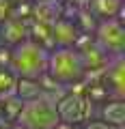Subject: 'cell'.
Listing matches in <instances>:
<instances>
[{
    "label": "cell",
    "mask_w": 125,
    "mask_h": 129,
    "mask_svg": "<svg viewBox=\"0 0 125 129\" xmlns=\"http://www.w3.org/2000/svg\"><path fill=\"white\" fill-rule=\"evenodd\" d=\"M47 54L50 52L45 47L26 39L19 45L11 47L9 71H13L17 78H39L47 69Z\"/></svg>",
    "instance_id": "obj_1"
},
{
    "label": "cell",
    "mask_w": 125,
    "mask_h": 129,
    "mask_svg": "<svg viewBox=\"0 0 125 129\" xmlns=\"http://www.w3.org/2000/svg\"><path fill=\"white\" fill-rule=\"evenodd\" d=\"M45 73L60 86L69 88L71 84L80 82L84 78V64L80 60V54L73 47H54L47 54V69Z\"/></svg>",
    "instance_id": "obj_2"
},
{
    "label": "cell",
    "mask_w": 125,
    "mask_h": 129,
    "mask_svg": "<svg viewBox=\"0 0 125 129\" xmlns=\"http://www.w3.org/2000/svg\"><path fill=\"white\" fill-rule=\"evenodd\" d=\"M58 123L56 114V99L50 95H41L33 101H24L22 112L17 116V125L24 129H52Z\"/></svg>",
    "instance_id": "obj_3"
},
{
    "label": "cell",
    "mask_w": 125,
    "mask_h": 129,
    "mask_svg": "<svg viewBox=\"0 0 125 129\" xmlns=\"http://www.w3.org/2000/svg\"><path fill=\"white\" fill-rule=\"evenodd\" d=\"M93 110H95V103L88 99L84 92H71L67 90L63 97L56 99V114L58 120L63 123H71V125H82L86 120H91Z\"/></svg>",
    "instance_id": "obj_4"
},
{
    "label": "cell",
    "mask_w": 125,
    "mask_h": 129,
    "mask_svg": "<svg viewBox=\"0 0 125 129\" xmlns=\"http://www.w3.org/2000/svg\"><path fill=\"white\" fill-rule=\"evenodd\" d=\"M93 39L108 56H121L125 52V24L119 19H102L93 32Z\"/></svg>",
    "instance_id": "obj_5"
},
{
    "label": "cell",
    "mask_w": 125,
    "mask_h": 129,
    "mask_svg": "<svg viewBox=\"0 0 125 129\" xmlns=\"http://www.w3.org/2000/svg\"><path fill=\"white\" fill-rule=\"evenodd\" d=\"M104 84L114 99H123L125 95V56H112L104 71Z\"/></svg>",
    "instance_id": "obj_6"
},
{
    "label": "cell",
    "mask_w": 125,
    "mask_h": 129,
    "mask_svg": "<svg viewBox=\"0 0 125 129\" xmlns=\"http://www.w3.org/2000/svg\"><path fill=\"white\" fill-rule=\"evenodd\" d=\"M63 11H65L63 0H35L30 9V19L52 26L56 19L63 17Z\"/></svg>",
    "instance_id": "obj_7"
},
{
    "label": "cell",
    "mask_w": 125,
    "mask_h": 129,
    "mask_svg": "<svg viewBox=\"0 0 125 129\" xmlns=\"http://www.w3.org/2000/svg\"><path fill=\"white\" fill-rule=\"evenodd\" d=\"M28 39V22L15 17H7L5 22H0V41L2 45H19L22 41Z\"/></svg>",
    "instance_id": "obj_8"
},
{
    "label": "cell",
    "mask_w": 125,
    "mask_h": 129,
    "mask_svg": "<svg viewBox=\"0 0 125 129\" xmlns=\"http://www.w3.org/2000/svg\"><path fill=\"white\" fill-rule=\"evenodd\" d=\"M78 35H80L78 26L69 17H60L52 24V41H54V47H73Z\"/></svg>",
    "instance_id": "obj_9"
},
{
    "label": "cell",
    "mask_w": 125,
    "mask_h": 129,
    "mask_svg": "<svg viewBox=\"0 0 125 129\" xmlns=\"http://www.w3.org/2000/svg\"><path fill=\"white\" fill-rule=\"evenodd\" d=\"M99 120L114 129H121L125 125V101L123 99H108L99 108Z\"/></svg>",
    "instance_id": "obj_10"
},
{
    "label": "cell",
    "mask_w": 125,
    "mask_h": 129,
    "mask_svg": "<svg viewBox=\"0 0 125 129\" xmlns=\"http://www.w3.org/2000/svg\"><path fill=\"white\" fill-rule=\"evenodd\" d=\"M95 17L102 22V19H119L123 22V0H91V7H88Z\"/></svg>",
    "instance_id": "obj_11"
},
{
    "label": "cell",
    "mask_w": 125,
    "mask_h": 129,
    "mask_svg": "<svg viewBox=\"0 0 125 129\" xmlns=\"http://www.w3.org/2000/svg\"><path fill=\"white\" fill-rule=\"evenodd\" d=\"M28 39H30L33 43H39L41 47H45L47 52L54 50V41H52V26H47V24L28 19Z\"/></svg>",
    "instance_id": "obj_12"
},
{
    "label": "cell",
    "mask_w": 125,
    "mask_h": 129,
    "mask_svg": "<svg viewBox=\"0 0 125 129\" xmlns=\"http://www.w3.org/2000/svg\"><path fill=\"white\" fill-rule=\"evenodd\" d=\"M22 106H24V101L19 97H15V95L2 99V101H0V120L5 125H15L19 112H22Z\"/></svg>",
    "instance_id": "obj_13"
},
{
    "label": "cell",
    "mask_w": 125,
    "mask_h": 129,
    "mask_svg": "<svg viewBox=\"0 0 125 129\" xmlns=\"http://www.w3.org/2000/svg\"><path fill=\"white\" fill-rule=\"evenodd\" d=\"M43 90L39 86L37 78H17V86H15V97H19L22 101H33L37 97H41Z\"/></svg>",
    "instance_id": "obj_14"
},
{
    "label": "cell",
    "mask_w": 125,
    "mask_h": 129,
    "mask_svg": "<svg viewBox=\"0 0 125 129\" xmlns=\"http://www.w3.org/2000/svg\"><path fill=\"white\" fill-rule=\"evenodd\" d=\"M73 22H76V26H78V30H80V32L93 35V32H95V28H97V24H99V19L95 17L91 11H78V9H76Z\"/></svg>",
    "instance_id": "obj_15"
},
{
    "label": "cell",
    "mask_w": 125,
    "mask_h": 129,
    "mask_svg": "<svg viewBox=\"0 0 125 129\" xmlns=\"http://www.w3.org/2000/svg\"><path fill=\"white\" fill-rule=\"evenodd\" d=\"M15 86H17V75L9 69H0V101L7 97H13Z\"/></svg>",
    "instance_id": "obj_16"
},
{
    "label": "cell",
    "mask_w": 125,
    "mask_h": 129,
    "mask_svg": "<svg viewBox=\"0 0 125 129\" xmlns=\"http://www.w3.org/2000/svg\"><path fill=\"white\" fill-rule=\"evenodd\" d=\"M9 62H11V47L0 45V69H9Z\"/></svg>",
    "instance_id": "obj_17"
},
{
    "label": "cell",
    "mask_w": 125,
    "mask_h": 129,
    "mask_svg": "<svg viewBox=\"0 0 125 129\" xmlns=\"http://www.w3.org/2000/svg\"><path fill=\"white\" fill-rule=\"evenodd\" d=\"M11 9H13L11 0H0V22H5L7 17H11Z\"/></svg>",
    "instance_id": "obj_18"
},
{
    "label": "cell",
    "mask_w": 125,
    "mask_h": 129,
    "mask_svg": "<svg viewBox=\"0 0 125 129\" xmlns=\"http://www.w3.org/2000/svg\"><path fill=\"white\" fill-rule=\"evenodd\" d=\"M73 7L78 11H88V7H91V0H73Z\"/></svg>",
    "instance_id": "obj_19"
},
{
    "label": "cell",
    "mask_w": 125,
    "mask_h": 129,
    "mask_svg": "<svg viewBox=\"0 0 125 129\" xmlns=\"http://www.w3.org/2000/svg\"><path fill=\"white\" fill-rule=\"evenodd\" d=\"M52 129H78V127H76V125H71V123H63V120H58Z\"/></svg>",
    "instance_id": "obj_20"
},
{
    "label": "cell",
    "mask_w": 125,
    "mask_h": 129,
    "mask_svg": "<svg viewBox=\"0 0 125 129\" xmlns=\"http://www.w3.org/2000/svg\"><path fill=\"white\" fill-rule=\"evenodd\" d=\"M9 129H24V127H22V125H17V123H15V125H9Z\"/></svg>",
    "instance_id": "obj_21"
},
{
    "label": "cell",
    "mask_w": 125,
    "mask_h": 129,
    "mask_svg": "<svg viewBox=\"0 0 125 129\" xmlns=\"http://www.w3.org/2000/svg\"><path fill=\"white\" fill-rule=\"evenodd\" d=\"M0 129H9V125H5L2 120H0Z\"/></svg>",
    "instance_id": "obj_22"
},
{
    "label": "cell",
    "mask_w": 125,
    "mask_h": 129,
    "mask_svg": "<svg viewBox=\"0 0 125 129\" xmlns=\"http://www.w3.org/2000/svg\"><path fill=\"white\" fill-rule=\"evenodd\" d=\"M63 2H67V5H73V0H63Z\"/></svg>",
    "instance_id": "obj_23"
},
{
    "label": "cell",
    "mask_w": 125,
    "mask_h": 129,
    "mask_svg": "<svg viewBox=\"0 0 125 129\" xmlns=\"http://www.w3.org/2000/svg\"><path fill=\"white\" fill-rule=\"evenodd\" d=\"M0 45H2V41H0Z\"/></svg>",
    "instance_id": "obj_24"
},
{
    "label": "cell",
    "mask_w": 125,
    "mask_h": 129,
    "mask_svg": "<svg viewBox=\"0 0 125 129\" xmlns=\"http://www.w3.org/2000/svg\"><path fill=\"white\" fill-rule=\"evenodd\" d=\"M33 2H35V0H33Z\"/></svg>",
    "instance_id": "obj_25"
}]
</instances>
